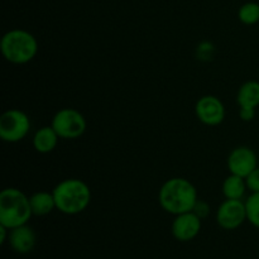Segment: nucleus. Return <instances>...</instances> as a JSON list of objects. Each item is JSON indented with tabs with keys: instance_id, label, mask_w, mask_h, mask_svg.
Instances as JSON below:
<instances>
[{
	"instance_id": "f257e3e1",
	"label": "nucleus",
	"mask_w": 259,
	"mask_h": 259,
	"mask_svg": "<svg viewBox=\"0 0 259 259\" xmlns=\"http://www.w3.org/2000/svg\"><path fill=\"white\" fill-rule=\"evenodd\" d=\"M197 200L199 196L195 185L182 177L167 180L158 192V201L161 207L175 217L192 211Z\"/></svg>"
},
{
	"instance_id": "f03ea898",
	"label": "nucleus",
	"mask_w": 259,
	"mask_h": 259,
	"mask_svg": "<svg viewBox=\"0 0 259 259\" xmlns=\"http://www.w3.org/2000/svg\"><path fill=\"white\" fill-rule=\"evenodd\" d=\"M56 209L65 215H77L85 211L91 202V190L78 179H66L52 190Z\"/></svg>"
},
{
	"instance_id": "7ed1b4c3",
	"label": "nucleus",
	"mask_w": 259,
	"mask_h": 259,
	"mask_svg": "<svg viewBox=\"0 0 259 259\" xmlns=\"http://www.w3.org/2000/svg\"><path fill=\"white\" fill-rule=\"evenodd\" d=\"M32 215L29 197L22 190L7 187L0 192V225L14 229L28 224Z\"/></svg>"
},
{
	"instance_id": "20e7f679",
	"label": "nucleus",
	"mask_w": 259,
	"mask_h": 259,
	"mask_svg": "<svg viewBox=\"0 0 259 259\" xmlns=\"http://www.w3.org/2000/svg\"><path fill=\"white\" fill-rule=\"evenodd\" d=\"M3 57L13 65H25L38 53V40L25 29L15 28L5 33L0 42Z\"/></svg>"
},
{
	"instance_id": "39448f33",
	"label": "nucleus",
	"mask_w": 259,
	"mask_h": 259,
	"mask_svg": "<svg viewBox=\"0 0 259 259\" xmlns=\"http://www.w3.org/2000/svg\"><path fill=\"white\" fill-rule=\"evenodd\" d=\"M52 128L61 139H77L85 134L88 123L82 114L76 109L65 108L53 115Z\"/></svg>"
},
{
	"instance_id": "423d86ee",
	"label": "nucleus",
	"mask_w": 259,
	"mask_h": 259,
	"mask_svg": "<svg viewBox=\"0 0 259 259\" xmlns=\"http://www.w3.org/2000/svg\"><path fill=\"white\" fill-rule=\"evenodd\" d=\"M30 119L19 109H9L0 116V138L7 143H18L28 136Z\"/></svg>"
},
{
	"instance_id": "0eeeda50",
	"label": "nucleus",
	"mask_w": 259,
	"mask_h": 259,
	"mask_svg": "<svg viewBox=\"0 0 259 259\" xmlns=\"http://www.w3.org/2000/svg\"><path fill=\"white\" fill-rule=\"evenodd\" d=\"M247 222V210L243 200L225 199L217 210V223L222 229L235 230Z\"/></svg>"
},
{
	"instance_id": "6e6552de",
	"label": "nucleus",
	"mask_w": 259,
	"mask_h": 259,
	"mask_svg": "<svg viewBox=\"0 0 259 259\" xmlns=\"http://www.w3.org/2000/svg\"><path fill=\"white\" fill-rule=\"evenodd\" d=\"M195 113L200 123L207 126H217L224 121L225 106L217 96L205 95L197 100Z\"/></svg>"
},
{
	"instance_id": "1a4fd4ad",
	"label": "nucleus",
	"mask_w": 259,
	"mask_h": 259,
	"mask_svg": "<svg viewBox=\"0 0 259 259\" xmlns=\"http://www.w3.org/2000/svg\"><path fill=\"white\" fill-rule=\"evenodd\" d=\"M227 164L230 174L247 179L258 167V157L249 147L239 146L230 152Z\"/></svg>"
},
{
	"instance_id": "9d476101",
	"label": "nucleus",
	"mask_w": 259,
	"mask_h": 259,
	"mask_svg": "<svg viewBox=\"0 0 259 259\" xmlns=\"http://www.w3.org/2000/svg\"><path fill=\"white\" fill-rule=\"evenodd\" d=\"M202 220L194 211L176 215L171 225V233L179 242L186 243L195 239L201 232Z\"/></svg>"
},
{
	"instance_id": "9b49d317",
	"label": "nucleus",
	"mask_w": 259,
	"mask_h": 259,
	"mask_svg": "<svg viewBox=\"0 0 259 259\" xmlns=\"http://www.w3.org/2000/svg\"><path fill=\"white\" fill-rule=\"evenodd\" d=\"M9 245L18 254H28L32 252L37 243V235L33 228L25 224L22 227L10 229Z\"/></svg>"
},
{
	"instance_id": "f8f14e48",
	"label": "nucleus",
	"mask_w": 259,
	"mask_h": 259,
	"mask_svg": "<svg viewBox=\"0 0 259 259\" xmlns=\"http://www.w3.org/2000/svg\"><path fill=\"white\" fill-rule=\"evenodd\" d=\"M58 134L52 125H46L38 129L33 136V147L40 154H48L56 149L58 144Z\"/></svg>"
},
{
	"instance_id": "ddd939ff",
	"label": "nucleus",
	"mask_w": 259,
	"mask_h": 259,
	"mask_svg": "<svg viewBox=\"0 0 259 259\" xmlns=\"http://www.w3.org/2000/svg\"><path fill=\"white\" fill-rule=\"evenodd\" d=\"M30 207L35 217H46L56 209V201L52 192L38 191L29 196Z\"/></svg>"
},
{
	"instance_id": "4468645a",
	"label": "nucleus",
	"mask_w": 259,
	"mask_h": 259,
	"mask_svg": "<svg viewBox=\"0 0 259 259\" xmlns=\"http://www.w3.org/2000/svg\"><path fill=\"white\" fill-rule=\"evenodd\" d=\"M237 103L239 106L257 109L259 106V81H245L238 90Z\"/></svg>"
},
{
	"instance_id": "2eb2a0df",
	"label": "nucleus",
	"mask_w": 259,
	"mask_h": 259,
	"mask_svg": "<svg viewBox=\"0 0 259 259\" xmlns=\"http://www.w3.org/2000/svg\"><path fill=\"white\" fill-rule=\"evenodd\" d=\"M247 182L243 177L230 174L223 182L222 192L225 199L242 200L247 192Z\"/></svg>"
},
{
	"instance_id": "dca6fc26",
	"label": "nucleus",
	"mask_w": 259,
	"mask_h": 259,
	"mask_svg": "<svg viewBox=\"0 0 259 259\" xmlns=\"http://www.w3.org/2000/svg\"><path fill=\"white\" fill-rule=\"evenodd\" d=\"M238 19L245 25H254L259 23V4L255 2H248L238 10Z\"/></svg>"
},
{
	"instance_id": "f3484780",
	"label": "nucleus",
	"mask_w": 259,
	"mask_h": 259,
	"mask_svg": "<svg viewBox=\"0 0 259 259\" xmlns=\"http://www.w3.org/2000/svg\"><path fill=\"white\" fill-rule=\"evenodd\" d=\"M247 210V222L259 229V192H252L244 200Z\"/></svg>"
},
{
	"instance_id": "a211bd4d",
	"label": "nucleus",
	"mask_w": 259,
	"mask_h": 259,
	"mask_svg": "<svg viewBox=\"0 0 259 259\" xmlns=\"http://www.w3.org/2000/svg\"><path fill=\"white\" fill-rule=\"evenodd\" d=\"M215 55V46L209 40H204L196 48V57L200 61H211Z\"/></svg>"
},
{
	"instance_id": "6ab92c4d",
	"label": "nucleus",
	"mask_w": 259,
	"mask_h": 259,
	"mask_svg": "<svg viewBox=\"0 0 259 259\" xmlns=\"http://www.w3.org/2000/svg\"><path fill=\"white\" fill-rule=\"evenodd\" d=\"M192 211L195 212V214L197 215V217L200 218L201 220L206 219L207 217L210 215V211H211V209H210L209 204H207L206 201H204V200H197L196 204H195L194 209H192Z\"/></svg>"
},
{
	"instance_id": "aec40b11",
	"label": "nucleus",
	"mask_w": 259,
	"mask_h": 259,
	"mask_svg": "<svg viewBox=\"0 0 259 259\" xmlns=\"http://www.w3.org/2000/svg\"><path fill=\"white\" fill-rule=\"evenodd\" d=\"M247 187L250 192H259V167L245 179Z\"/></svg>"
},
{
	"instance_id": "412c9836",
	"label": "nucleus",
	"mask_w": 259,
	"mask_h": 259,
	"mask_svg": "<svg viewBox=\"0 0 259 259\" xmlns=\"http://www.w3.org/2000/svg\"><path fill=\"white\" fill-rule=\"evenodd\" d=\"M239 118L243 121H252L255 118V109L248 106H239Z\"/></svg>"
},
{
	"instance_id": "4be33fe9",
	"label": "nucleus",
	"mask_w": 259,
	"mask_h": 259,
	"mask_svg": "<svg viewBox=\"0 0 259 259\" xmlns=\"http://www.w3.org/2000/svg\"><path fill=\"white\" fill-rule=\"evenodd\" d=\"M9 234L10 229H8L4 225H0V243H2V244H5V243L9 240Z\"/></svg>"
}]
</instances>
